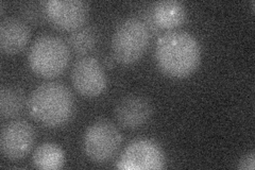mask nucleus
Instances as JSON below:
<instances>
[{
    "instance_id": "obj_11",
    "label": "nucleus",
    "mask_w": 255,
    "mask_h": 170,
    "mask_svg": "<svg viewBox=\"0 0 255 170\" xmlns=\"http://www.w3.org/2000/svg\"><path fill=\"white\" fill-rule=\"evenodd\" d=\"M31 37V30L23 21L16 17L3 18L0 22V49L5 54L20 52Z\"/></svg>"
},
{
    "instance_id": "obj_2",
    "label": "nucleus",
    "mask_w": 255,
    "mask_h": 170,
    "mask_svg": "<svg viewBox=\"0 0 255 170\" xmlns=\"http://www.w3.org/2000/svg\"><path fill=\"white\" fill-rule=\"evenodd\" d=\"M30 115L47 127H59L73 116L74 97L68 88L51 81L35 87L27 100Z\"/></svg>"
},
{
    "instance_id": "obj_13",
    "label": "nucleus",
    "mask_w": 255,
    "mask_h": 170,
    "mask_svg": "<svg viewBox=\"0 0 255 170\" xmlns=\"http://www.w3.org/2000/svg\"><path fill=\"white\" fill-rule=\"evenodd\" d=\"M65 156L60 146L53 143H44L39 145L32 156L33 165L38 169L55 170L64 165Z\"/></svg>"
},
{
    "instance_id": "obj_8",
    "label": "nucleus",
    "mask_w": 255,
    "mask_h": 170,
    "mask_svg": "<svg viewBox=\"0 0 255 170\" xmlns=\"http://www.w3.org/2000/svg\"><path fill=\"white\" fill-rule=\"evenodd\" d=\"M76 90L85 97H97L105 92L107 77L100 62L91 55L78 59L71 69Z\"/></svg>"
},
{
    "instance_id": "obj_16",
    "label": "nucleus",
    "mask_w": 255,
    "mask_h": 170,
    "mask_svg": "<svg viewBox=\"0 0 255 170\" xmlns=\"http://www.w3.org/2000/svg\"><path fill=\"white\" fill-rule=\"evenodd\" d=\"M255 166V153L253 151L247 153L239 160L237 168L242 170H254Z\"/></svg>"
},
{
    "instance_id": "obj_7",
    "label": "nucleus",
    "mask_w": 255,
    "mask_h": 170,
    "mask_svg": "<svg viewBox=\"0 0 255 170\" xmlns=\"http://www.w3.org/2000/svg\"><path fill=\"white\" fill-rule=\"evenodd\" d=\"M35 142V130L26 120H13L5 124L0 134V150L9 160L27 156Z\"/></svg>"
},
{
    "instance_id": "obj_17",
    "label": "nucleus",
    "mask_w": 255,
    "mask_h": 170,
    "mask_svg": "<svg viewBox=\"0 0 255 170\" xmlns=\"http://www.w3.org/2000/svg\"><path fill=\"white\" fill-rule=\"evenodd\" d=\"M23 16H25V19H29L31 21H36L37 19H41V11L37 9L36 3H30L26 4L25 9H23Z\"/></svg>"
},
{
    "instance_id": "obj_18",
    "label": "nucleus",
    "mask_w": 255,
    "mask_h": 170,
    "mask_svg": "<svg viewBox=\"0 0 255 170\" xmlns=\"http://www.w3.org/2000/svg\"><path fill=\"white\" fill-rule=\"evenodd\" d=\"M4 2L3 1H1V2H0V13H1V14H3V12H4Z\"/></svg>"
},
{
    "instance_id": "obj_1",
    "label": "nucleus",
    "mask_w": 255,
    "mask_h": 170,
    "mask_svg": "<svg viewBox=\"0 0 255 170\" xmlns=\"http://www.w3.org/2000/svg\"><path fill=\"white\" fill-rule=\"evenodd\" d=\"M155 60L166 75L184 78L193 74L200 64V45L186 31L166 32L156 42Z\"/></svg>"
},
{
    "instance_id": "obj_5",
    "label": "nucleus",
    "mask_w": 255,
    "mask_h": 170,
    "mask_svg": "<svg viewBox=\"0 0 255 170\" xmlns=\"http://www.w3.org/2000/svg\"><path fill=\"white\" fill-rule=\"evenodd\" d=\"M123 142L122 133L110 121L94 123L83 136V150L86 157L95 163H106L113 158Z\"/></svg>"
},
{
    "instance_id": "obj_4",
    "label": "nucleus",
    "mask_w": 255,
    "mask_h": 170,
    "mask_svg": "<svg viewBox=\"0 0 255 170\" xmlns=\"http://www.w3.org/2000/svg\"><path fill=\"white\" fill-rule=\"evenodd\" d=\"M150 42V32L139 18L129 17L119 22L112 37V50L122 64H132L141 58Z\"/></svg>"
},
{
    "instance_id": "obj_6",
    "label": "nucleus",
    "mask_w": 255,
    "mask_h": 170,
    "mask_svg": "<svg viewBox=\"0 0 255 170\" xmlns=\"http://www.w3.org/2000/svg\"><path fill=\"white\" fill-rule=\"evenodd\" d=\"M116 167L125 170L162 169L165 167V156L156 143L147 139H139L127 146Z\"/></svg>"
},
{
    "instance_id": "obj_14",
    "label": "nucleus",
    "mask_w": 255,
    "mask_h": 170,
    "mask_svg": "<svg viewBox=\"0 0 255 170\" xmlns=\"http://www.w3.org/2000/svg\"><path fill=\"white\" fill-rule=\"evenodd\" d=\"M26 99L18 88L2 86L0 90V114L3 118H12L20 114Z\"/></svg>"
},
{
    "instance_id": "obj_10",
    "label": "nucleus",
    "mask_w": 255,
    "mask_h": 170,
    "mask_svg": "<svg viewBox=\"0 0 255 170\" xmlns=\"http://www.w3.org/2000/svg\"><path fill=\"white\" fill-rule=\"evenodd\" d=\"M152 115V105L145 97L130 95L121 99L115 107L118 123L129 129H136L148 123Z\"/></svg>"
},
{
    "instance_id": "obj_12",
    "label": "nucleus",
    "mask_w": 255,
    "mask_h": 170,
    "mask_svg": "<svg viewBox=\"0 0 255 170\" xmlns=\"http://www.w3.org/2000/svg\"><path fill=\"white\" fill-rule=\"evenodd\" d=\"M152 16L158 27L173 29L184 22L186 9L184 4L177 0H162L154 3Z\"/></svg>"
},
{
    "instance_id": "obj_3",
    "label": "nucleus",
    "mask_w": 255,
    "mask_h": 170,
    "mask_svg": "<svg viewBox=\"0 0 255 170\" xmlns=\"http://www.w3.org/2000/svg\"><path fill=\"white\" fill-rule=\"evenodd\" d=\"M69 56V48L62 38L45 34L37 37L31 45L28 63L36 75L53 78L65 70Z\"/></svg>"
},
{
    "instance_id": "obj_9",
    "label": "nucleus",
    "mask_w": 255,
    "mask_h": 170,
    "mask_svg": "<svg viewBox=\"0 0 255 170\" xmlns=\"http://www.w3.org/2000/svg\"><path fill=\"white\" fill-rule=\"evenodd\" d=\"M90 12V5L82 0H48L45 14L55 27L76 30L82 27Z\"/></svg>"
},
{
    "instance_id": "obj_15",
    "label": "nucleus",
    "mask_w": 255,
    "mask_h": 170,
    "mask_svg": "<svg viewBox=\"0 0 255 170\" xmlns=\"http://www.w3.org/2000/svg\"><path fill=\"white\" fill-rule=\"evenodd\" d=\"M97 32L91 26L80 27L71 32L68 44L76 53L83 54L91 51L97 44Z\"/></svg>"
}]
</instances>
